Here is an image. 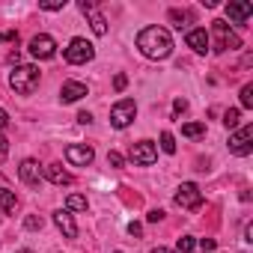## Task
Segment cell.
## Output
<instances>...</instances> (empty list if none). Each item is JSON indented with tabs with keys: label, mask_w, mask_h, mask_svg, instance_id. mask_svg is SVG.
Wrapping results in <instances>:
<instances>
[{
	"label": "cell",
	"mask_w": 253,
	"mask_h": 253,
	"mask_svg": "<svg viewBox=\"0 0 253 253\" xmlns=\"http://www.w3.org/2000/svg\"><path fill=\"white\" fill-rule=\"evenodd\" d=\"M113 253H122V250H113Z\"/></svg>",
	"instance_id": "cell-42"
},
{
	"label": "cell",
	"mask_w": 253,
	"mask_h": 253,
	"mask_svg": "<svg viewBox=\"0 0 253 253\" xmlns=\"http://www.w3.org/2000/svg\"><path fill=\"white\" fill-rule=\"evenodd\" d=\"M241 107H253V84L241 86Z\"/></svg>",
	"instance_id": "cell-26"
},
{
	"label": "cell",
	"mask_w": 253,
	"mask_h": 253,
	"mask_svg": "<svg viewBox=\"0 0 253 253\" xmlns=\"http://www.w3.org/2000/svg\"><path fill=\"white\" fill-rule=\"evenodd\" d=\"M6 155H9V140H6L3 134H0V161H3Z\"/></svg>",
	"instance_id": "cell-33"
},
{
	"label": "cell",
	"mask_w": 253,
	"mask_h": 253,
	"mask_svg": "<svg viewBox=\"0 0 253 253\" xmlns=\"http://www.w3.org/2000/svg\"><path fill=\"white\" fill-rule=\"evenodd\" d=\"M238 119H241V110H238V107H229V110L223 113V125H226V128H235Z\"/></svg>",
	"instance_id": "cell-24"
},
{
	"label": "cell",
	"mask_w": 253,
	"mask_h": 253,
	"mask_svg": "<svg viewBox=\"0 0 253 253\" xmlns=\"http://www.w3.org/2000/svg\"><path fill=\"white\" fill-rule=\"evenodd\" d=\"M161 149H164L167 155H173V152H176V137H173L170 131H164V134H161Z\"/></svg>",
	"instance_id": "cell-25"
},
{
	"label": "cell",
	"mask_w": 253,
	"mask_h": 253,
	"mask_svg": "<svg viewBox=\"0 0 253 253\" xmlns=\"http://www.w3.org/2000/svg\"><path fill=\"white\" fill-rule=\"evenodd\" d=\"M194 247H197V238H194V235H182L179 244H176L179 253H194Z\"/></svg>",
	"instance_id": "cell-22"
},
{
	"label": "cell",
	"mask_w": 253,
	"mask_h": 253,
	"mask_svg": "<svg viewBox=\"0 0 253 253\" xmlns=\"http://www.w3.org/2000/svg\"><path fill=\"white\" fill-rule=\"evenodd\" d=\"M182 134H185V137H203V134H206V125H203V122H185V125H182Z\"/></svg>",
	"instance_id": "cell-21"
},
{
	"label": "cell",
	"mask_w": 253,
	"mask_h": 253,
	"mask_svg": "<svg viewBox=\"0 0 253 253\" xmlns=\"http://www.w3.org/2000/svg\"><path fill=\"white\" fill-rule=\"evenodd\" d=\"M211 36H214V48H211V51H217V54H220V51H238V48H241V36H238L235 30H229V24L220 21V18L211 21ZM211 36H209V39H211Z\"/></svg>",
	"instance_id": "cell-3"
},
{
	"label": "cell",
	"mask_w": 253,
	"mask_h": 253,
	"mask_svg": "<svg viewBox=\"0 0 253 253\" xmlns=\"http://www.w3.org/2000/svg\"><path fill=\"white\" fill-rule=\"evenodd\" d=\"M226 18L232 24H247V18L253 15V3H247V0H235V3H226Z\"/></svg>",
	"instance_id": "cell-11"
},
{
	"label": "cell",
	"mask_w": 253,
	"mask_h": 253,
	"mask_svg": "<svg viewBox=\"0 0 253 253\" xmlns=\"http://www.w3.org/2000/svg\"><path fill=\"white\" fill-rule=\"evenodd\" d=\"M78 9L86 15V12H95V0H78Z\"/></svg>",
	"instance_id": "cell-28"
},
{
	"label": "cell",
	"mask_w": 253,
	"mask_h": 253,
	"mask_svg": "<svg viewBox=\"0 0 253 253\" xmlns=\"http://www.w3.org/2000/svg\"><path fill=\"white\" fill-rule=\"evenodd\" d=\"M244 241H253V226L247 223V229H244Z\"/></svg>",
	"instance_id": "cell-38"
},
{
	"label": "cell",
	"mask_w": 253,
	"mask_h": 253,
	"mask_svg": "<svg viewBox=\"0 0 253 253\" xmlns=\"http://www.w3.org/2000/svg\"><path fill=\"white\" fill-rule=\"evenodd\" d=\"M176 206L179 209H188V211H197L200 206H203V191L194 185V182H182L179 188H176Z\"/></svg>",
	"instance_id": "cell-6"
},
{
	"label": "cell",
	"mask_w": 253,
	"mask_h": 253,
	"mask_svg": "<svg viewBox=\"0 0 253 253\" xmlns=\"http://www.w3.org/2000/svg\"><path fill=\"white\" fill-rule=\"evenodd\" d=\"M24 226H27V229H42V217H39V214H30V217L24 220Z\"/></svg>",
	"instance_id": "cell-29"
},
{
	"label": "cell",
	"mask_w": 253,
	"mask_h": 253,
	"mask_svg": "<svg viewBox=\"0 0 253 253\" xmlns=\"http://www.w3.org/2000/svg\"><path fill=\"white\" fill-rule=\"evenodd\" d=\"M113 86H116V89L122 92L125 86H128V78H125V75H116V78H113Z\"/></svg>",
	"instance_id": "cell-32"
},
{
	"label": "cell",
	"mask_w": 253,
	"mask_h": 253,
	"mask_svg": "<svg viewBox=\"0 0 253 253\" xmlns=\"http://www.w3.org/2000/svg\"><path fill=\"white\" fill-rule=\"evenodd\" d=\"M191 18H194V15H191L188 9H170V21H173L179 30H185V27L191 24Z\"/></svg>",
	"instance_id": "cell-18"
},
{
	"label": "cell",
	"mask_w": 253,
	"mask_h": 253,
	"mask_svg": "<svg viewBox=\"0 0 253 253\" xmlns=\"http://www.w3.org/2000/svg\"><path fill=\"white\" fill-rule=\"evenodd\" d=\"M185 110H188V101H185V98H176V101H173V116H179V113H185Z\"/></svg>",
	"instance_id": "cell-30"
},
{
	"label": "cell",
	"mask_w": 253,
	"mask_h": 253,
	"mask_svg": "<svg viewBox=\"0 0 253 253\" xmlns=\"http://www.w3.org/2000/svg\"><path fill=\"white\" fill-rule=\"evenodd\" d=\"M86 15H89L92 33H95V36H104V33H107V21H104V15H101V12H86Z\"/></svg>",
	"instance_id": "cell-20"
},
{
	"label": "cell",
	"mask_w": 253,
	"mask_h": 253,
	"mask_svg": "<svg viewBox=\"0 0 253 253\" xmlns=\"http://www.w3.org/2000/svg\"><path fill=\"white\" fill-rule=\"evenodd\" d=\"M137 48L149 60H167L173 54V36H170V30L152 24V27H143L137 33Z\"/></svg>",
	"instance_id": "cell-1"
},
{
	"label": "cell",
	"mask_w": 253,
	"mask_h": 253,
	"mask_svg": "<svg viewBox=\"0 0 253 253\" xmlns=\"http://www.w3.org/2000/svg\"><path fill=\"white\" fill-rule=\"evenodd\" d=\"M63 57H66V63H72V66H84V63H89V60L95 57V48H92V42H86L84 36H75V39L66 45Z\"/></svg>",
	"instance_id": "cell-4"
},
{
	"label": "cell",
	"mask_w": 253,
	"mask_h": 253,
	"mask_svg": "<svg viewBox=\"0 0 253 253\" xmlns=\"http://www.w3.org/2000/svg\"><path fill=\"white\" fill-rule=\"evenodd\" d=\"M78 122H81V125H89V122H92V113H86V110L78 113Z\"/></svg>",
	"instance_id": "cell-35"
},
{
	"label": "cell",
	"mask_w": 253,
	"mask_h": 253,
	"mask_svg": "<svg viewBox=\"0 0 253 253\" xmlns=\"http://www.w3.org/2000/svg\"><path fill=\"white\" fill-rule=\"evenodd\" d=\"M54 223H57V229H60L66 238H78V223H75L72 211H66V209L54 211Z\"/></svg>",
	"instance_id": "cell-15"
},
{
	"label": "cell",
	"mask_w": 253,
	"mask_h": 253,
	"mask_svg": "<svg viewBox=\"0 0 253 253\" xmlns=\"http://www.w3.org/2000/svg\"><path fill=\"white\" fill-rule=\"evenodd\" d=\"M39 78H42V72H39L36 66H15V69L9 72V86H12L18 95H30V92L39 86Z\"/></svg>",
	"instance_id": "cell-2"
},
{
	"label": "cell",
	"mask_w": 253,
	"mask_h": 253,
	"mask_svg": "<svg viewBox=\"0 0 253 253\" xmlns=\"http://www.w3.org/2000/svg\"><path fill=\"white\" fill-rule=\"evenodd\" d=\"M86 209H89L86 197H81V194H69V200H66V211H86Z\"/></svg>",
	"instance_id": "cell-19"
},
{
	"label": "cell",
	"mask_w": 253,
	"mask_h": 253,
	"mask_svg": "<svg viewBox=\"0 0 253 253\" xmlns=\"http://www.w3.org/2000/svg\"><path fill=\"white\" fill-rule=\"evenodd\" d=\"M197 244L203 247V253H211V250H214V238H200Z\"/></svg>",
	"instance_id": "cell-31"
},
{
	"label": "cell",
	"mask_w": 253,
	"mask_h": 253,
	"mask_svg": "<svg viewBox=\"0 0 253 253\" xmlns=\"http://www.w3.org/2000/svg\"><path fill=\"white\" fill-rule=\"evenodd\" d=\"M161 217H164V211H161V209H152V211L146 214V220H149V223H158Z\"/></svg>",
	"instance_id": "cell-34"
},
{
	"label": "cell",
	"mask_w": 253,
	"mask_h": 253,
	"mask_svg": "<svg viewBox=\"0 0 253 253\" xmlns=\"http://www.w3.org/2000/svg\"><path fill=\"white\" fill-rule=\"evenodd\" d=\"M18 176H21L24 185H39V182H42V167H39V161H36V158H24L21 167H18Z\"/></svg>",
	"instance_id": "cell-12"
},
{
	"label": "cell",
	"mask_w": 253,
	"mask_h": 253,
	"mask_svg": "<svg viewBox=\"0 0 253 253\" xmlns=\"http://www.w3.org/2000/svg\"><path fill=\"white\" fill-rule=\"evenodd\" d=\"M6 122H9V113L0 107V128H6Z\"/></svg>",
	"instance_id": "cell-36"
},
{
	"label": "cell",
	"mask_w": 253,
	"mask_h": 253,
	"mask_svg": "<svg viewBox=\"0 0 253 253\" xmlns=\"http://www.w3.org/2000/svg\"><path fill=\"white\" fill-rule=\"evenodd\" d=\"M27 51H30V57H36V60H51V57H57V42H54L48 33H39V36L30 39Z\"/></svg>",
	"instance_id": "cell-8"
},
{
	"label": "cell",
	"mask_w": 253,
	"mask_h": 253,
	"mask_svg": "<svg viewBox=\"0 0 253 253\" xmlns=\"http://www.w3.org/2000/svg\"><path fill=\"white\" fill-rule=\"evenodd\" d=\"M15 253H33V250H15Z\"/></svg>",
	"instance_id": "cell-41"
},
{
	"label": "cell",
	"mask_w": 253,
	"mask_h": 253,
	"mask_svg": "<svg viewBox=\"0 0 253 253\" xmlns=\"http://www.w3.org/2000/svg\"><path fill=\"white\" fill-rule=\"evenodd\" d=\"M0 42H6V33H0Z\"/></svg>",
	"instance_id": "cell-40"
},
{
	"label": "cell",
	"mask_w": 253,
	"mask_h": 253,
	"mask_svg": "<svg viewBox=\"0 0 253 253\" xmlns=\"http://www.w3.org/2000/svg\"><path fill=\"white\" fill-rule=\"evenodd\" d=\"M15 206H18V197H15V191H9V188H0V214H9V211H15Z\"/></svg>",
	"instance_id": "cell-17"
},
{
	"label": "cell",
	"mask_w": 253,
	"mask_h": 253,
	"mask_svg": "<svg viewBox=\"0 0 253 253\" xmlns=\"http://www.w3.org/2000/svg\"><path fill=\"white\" fill-rule=\"evenodd\" d=\"M107 164H110V167H116V170H119V167H125V158H122V155H119V152H107Z\"/></svg>",
	"instance_id": "cell-27"
},
{
	"label": "cell",
	"mask_w": 253,
	"mask_h": 253,
	"mask_svg": "<svg viewBox=\"0 0 253 253\" xmlns=\"http://www.w3.org/2000/svg\"><path fill=\"white\" fill-rule=\"evenodd\" d=\"M84 95H86V84H81V81H66L63 89H60V101H66V104L81 101Z\"/></svg>",
	"instance_id": "cell-16"
},
{
	"label": "cell",
	"mask_w": 253,
	"mask_h": 253,
	"mask_svg": "<svg viewBox=\"0 0 253 253\" xmlns=\"http://www.w3.org/2000/svg\"><path fill=\"white\" fill-rule=\"evenodd\" d=\"M39 9H45V12H60V9H66V0H39Z\"/></svg>",
	"instance_id": "cell-23"
},
{
	"label": "cell",
	"mask_w": 253,
	"mask_h": 253,
	"mask_svg": "<svg viewBox=\"0 0 253 253\" xmlns=\"http://www.w3.org/2000/svg\"><path fill=\"white\" fill-rule=\"evenodd\" d=\"M128 158H131L134 164H140V167H149V164H155V161H158V146H155L152 140H140V143H134V146H131Z\"/></svg>",
	"instance_id": "cell-9"
},
{
	"label": "cell",
	"mask_w": 253,
	"mask_h": 253,
	"mask_svg": "<svg viewBox=\"0 0 253 253\" xmlns=\"http://www.w3.org/2000/svg\"><path fill=\"white\" fill-rule=\"evenodd\" d=\"M229 152L238 155V158H244V155L253 152V125H241L238 131L229 134Z\"/></svg>",
	"instance_id": "cell-7"
},
{
	"label": "cell",
	"mask_w": 253,
	"mask_h": 253,
	"mask_svg": "<svg viewBox=\"0 0 253 253\" xmlns=\"http://www.w3.org/2000/svg\"><path fill=\"white\" fill-rule=\"evenodd\" d=\"M152 253H176V250H170V247H155Z\"/></svg>",
	"instance_id": "cell-39"
},
{
	"label": "cell",
	"mask_w": 253,
	"mask_h": 253,
	"mask_svg": "<svg viewBox=\"0 0 253 253\" xmlns=\"http://www.w3.org/2000/svg\"><path fill=\"white\" fill-rule=\"evenodd\" d=\"M185 42H188V48H194L197 54H206V51H211V39H209V33H206L203 27H197V30H188Z\"/></svg>",
	"instance_id": "cell-13"
},
{
	"label": "cell",
	"mask_w": 253,
	"mask_h": 253,
	"mask_svg": "<svg viewBox=\"0 0 253 253\" xmlns=\"http://www.w3.org/2000/svg\"><path fill=\"white\" fill-rule=\"evenodd\" d=\"M42 176H45V179H48L51 185H60V188H63V185H72V182H75V179H72V173H69V170H66L63 164H48V167L42 170Z\"/></svg>",
	"instance_id": "cell-14"
},
{
	"label": "cell",
	"mask_w": 253,
	"mask_h": 253,
	"mask_svg": "<svg viewBox=\"0 0 253 253\" xmlns=\"http://www.w3.org/2000/svg\"><path fill=\"white\" fill-rule=\"evenodd\" d=\"M134 116H137L134 98H122V101H116L110 107V125H113V128H128V125L134 122Z\"/></svg>",
	"instance_id": "cell-5"
},
{
	"label": "cell",
	"mask_w": 253,
	"mask_h": 253,
	"mask_svg": "<svg viewBox=\"0 0 253 253\" xmlns=\"http://www.w3.org/2000/svg\"><path fill=\"white\" fill-rule=\"evenodd\" d=\"M92 158H95L92 146H84V143L66 146V161H69L72 167H86V164H92Z\"/></svg>",
	"instance_id": "cell-10"
},
{
	"label": "cell",
	"mask_w": 253,
	"mask_h": 253,
	"mask_svg": "<svg viewBox=\"0 0 253 253\" xmlns=\"http://www.w3.org/2000/svg\"><path fill=\"white\" fill-rule=\"evenodd\" d=\"M128 232H131V235H140V232H143V226H140V223H128Z\"/></svg>",
	"instance_id": "cell-37"
}]
</instances>
